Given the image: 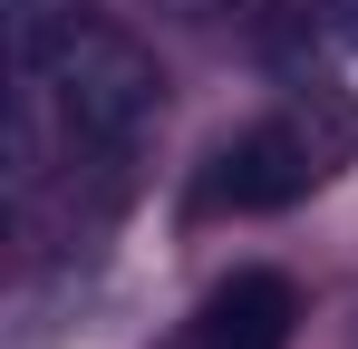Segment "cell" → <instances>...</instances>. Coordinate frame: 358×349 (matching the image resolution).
I'll list each match as a JSON object with an SVG mask.
<instances>
[{"instance_id": "obj_1", "label": "cell", "mask_w": 358, "mask_h": 349, "mask_svg": "<svg viewBox=\"0 0 358 349\" xmlns=\"http://www.w3.org/2000/svg\"><path fill=\"white\" fill-rule=\"evenodd\" d=\"M20 78L29 88H49V107L68 116V136L78 146H97V156H126L155 116H165V78H155V58L117 39V29H97V20H49L39 0H20Z\"/></svg>"}, {"instance_id": "obj_3", "label": "cell", "mask_w": 358, "mask_h": 349, "mask_svg": "<svg viewBox=\"0 0 358 349\" xmlns=\"http://www.w3.org/2000/svg\"><path fill=\"white\" fill-rule=\"evenodd\" d=\"M291 282L281 272H233V282L203 301V320H194V349H281L291 340Z\"/></svg>"}, {"instance_id": "obj_4", "label": "cell", "mask_w": 358, "mask_h": 349, "mask_svg": "<svg viewBox=\"0 0 358 349\" xmlns=\"http://www.w3.org/2000/svg\"><path fill=\"white\" fill-rule=\"evenodd\" d=\"M165 10H213V0H165Z\"/></svg>"}, {"instance_id": "obj_2", "label": "cell", "mask_w": 358, "mask_h": 349, "mask_svg": "<svg viewBox=\"0 0 358 349\" xmlns=\"http://www.w3.org/2000/svg\"><path fill=\"white\" fill-rule=\"evenodd\" d=\"M310 174H320V146L300 136V126H252L233 136L213 174H203V204H233V214H281L310 194Z\"/></svg>"}]
</instances>
